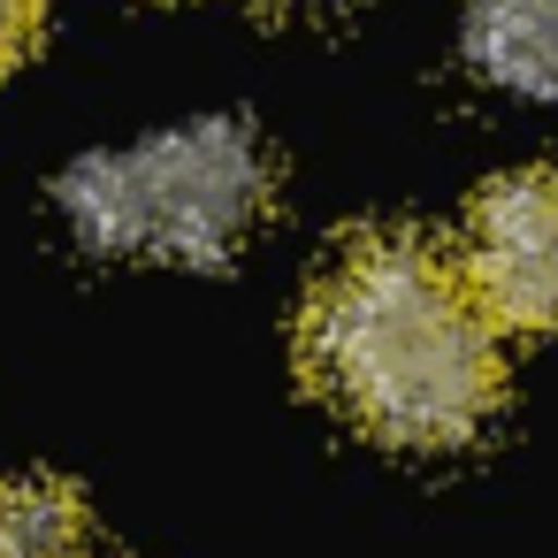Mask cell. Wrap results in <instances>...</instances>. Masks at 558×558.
Masks as SVG:
<instances>
[{"label": "cell", "mask_w": 558, "mask_h": 558, "mask_svg": "<svg viewBox=\"0 0 558 558\" xmlns=\"http://www.w3.org/2000/svg\"><path fill=\"white\" fill-rule=\"evenodd\" d=\"M54 199L70 230L100 253L230 260L276 199V161L245 116H199L138 146L85 154L54 184Z\"/></svg>", "instance_id": "obj_2"}, {"label": "cell", "mask_w": 558, "mask_h": 558, "mask_svg": "<svg viewBox=\"0 0 558 558\" xmlns=\"http://www.w3.org/2000/svg\"><path fill=\"white\" fill-rule=\"evenodd\" d=\"M39 32V0H0V70H9Z\"/></svg>", "instance_id": "obj_6"}, {"label": "cell", "mask_w": 558, "mask_h": 558, "mask_svg": "<svg viewBox=\"0 0 558 558\" xmlns=\"http://www.w3.org/2000/svg\"><path fill=\"white\" fill-rule=\"evenodd\" d=\"M466 62L527 100H558V0H459Z\"/></svg>", "instance_id": "obj_4"}, {"label": "cell", "mask_w": 558, "mask_h": 558, "mask_svg": "<svg viewBox=\"0 0 558 558\" xmlns=\"http://www.w3.org/2000/svg\"><path fill=\"white\" fill-rule=\"evenodd\" d=\"M459 268L497 329H558V169H505L482 184Z\"/></svg>", "instance_id": "obj_3"}, {"label": "cell", "mask_w": 558, "mask_h": 558, "mask_svg": "<svg viewBox=\"0 0 558 558\" xmlns=\"http://www.w3.org/2000/svg\"><path fill=\"white\" fill-rule=\"evenodd\" d=\"M299 360L344 421L421 451L466 444L505 398V344L482 291L413 230H367L314 276Z\"/></svg>", "instance_id": "obj_1"}, {"label": "cell", "mask_w": 558, "mask_h": 558, "mask_svg": "<svg viewBox=\"0 0 558 558\" xmlns=\"http://www.w3.org/2000/svg\"><path fill=\"white\" fill-rule=\"evenodd\" d=\"M0 558H85V497L54 474L0 482Z\"/></svg>", "instance_id": "obj_5"}]
</instances>
